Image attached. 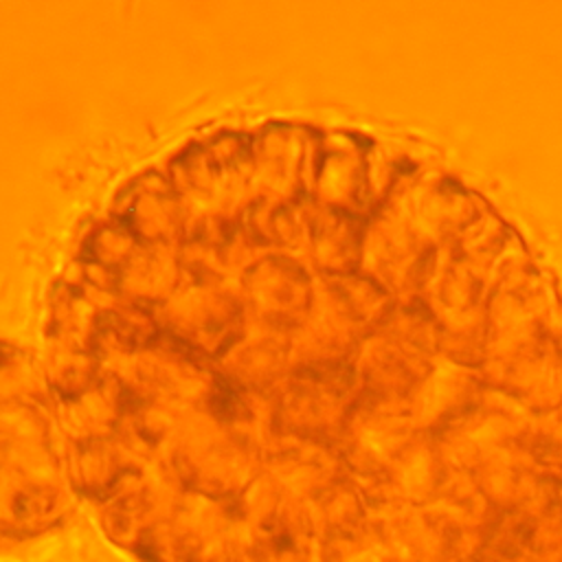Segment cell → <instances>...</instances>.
<instances>
[{
  "instance_id": "obj_1",
  "label": "cell",
  "mask_w": 562,
  "mask_h": 562,
  "mask_svg": "<svg viewBox=\"0 0 562 562\" xmlns=\"http://www.w3.org/2000/svg\"><path fill=\"white\" fill-rule=\"evenodd\" d=\"M158 316L165 334L198 353L220 356L239 336L246 312L237 283L189 277L158 305Z\"/></svg>"
},
{
  "instance_id": "obj_4",
  "label": "cell",
  "mask_w": 562,
  "mask_h": 562,
  "mask_svg": "<svg viewBox=\"0 0 562 562\" xmlns=\"http://www.w3.org/2000/svg\"><path fill=\"white\" fill-rule=\"evenodd\" d=\"M184 268L173 241H140L114 270L116 292L123 301L151 307L167 301L182 283Z\"/></svg>"
},
{
  "instance_id": "obj_3",
  "label": "cell",
  "mask_w": 562,
  "mask_h": 562,
  "mask_svg": "<svg viewBox=\"0 0 562 562\" xmlns=\"http://www.w3.org/2000/svg\"><path fill=\"white\" fill-rule=\"evenodd\" d=\"M121 217L143 241H176L187 235V211L169 176L149 171L123 193Z\"/></svg>"
},
{
  "instance_id": "obj_6",
  "label": "cell",
  "mask_w": 562,
  "mask_h": 562,
  "mask_svg": "<svg viewBox=\"0 0 562 562\" xmlns=\"http://www.w3.org/2000/svg\"><path fill=\"white\" fill-rule=\"evenodd\" d=\"M140 241L143 239L121 217H114L112 222H105L99 228H94L88 237V263L116 270Z\"/></svg>"
},
{
  "instance_id": "obj_5",
  "label": "cell",
  "mask_w": 562,
  "mask_h": 562,
  "mask_svg": "<svg viewBox=\"0 0 562 562\" xmlns=\"http://www.w3.org/2000/svg\"><path fill=\"white\" fill-rule=\"evenodd\" d=\"M239 296L248 314L290 327L303 305L301 274L281 255L255 259L239 279Z\"/></svg>"
},
{
  "instance_id": "obj_2",
  "label": "cell",
  "mask_w": 562,
  "mask_h": 562,
  "mask_svg": "<svg viewBox=\"0 0 562 562\" xmlns=\"http://www.w3.org/2000/svg\"><path fill=\"white\" fill-rule=\"evenodd\" d=\"M288 331V325L270 323L246 312L239 336L217 356V364L244 384L261 386L266 382H274L292 353Z\"/></svg>"
}]
</instances>
